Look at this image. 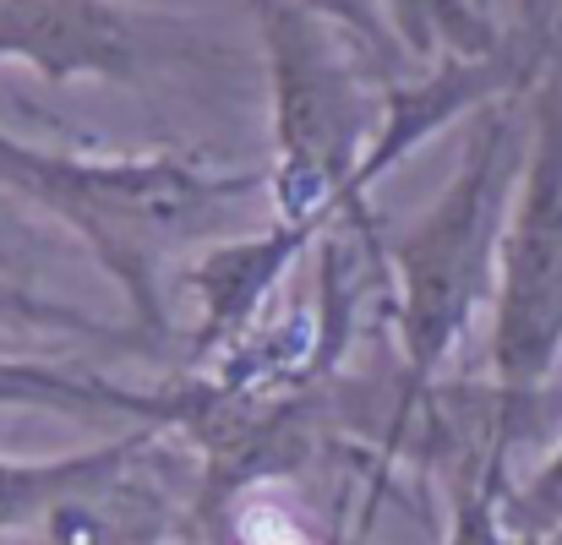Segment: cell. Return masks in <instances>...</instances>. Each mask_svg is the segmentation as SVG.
<instances>
[{"instance_id":"cell-1","label":"cell","mask_w":562,"mask_h":545,"mask_svg":"<svg viewBox=\"0 0 562 545\" xmlns=\"http://www.w3.org/2000/svg\"><path fill=\"white\" fill-rule=\"evenodd\" d=\"M0 196L82 240L148 333L170 328L165 279L224 235V218L268 196V170H218L187 154H66L0 126Z\"/></svg>"},{"instance_id":"cell-2","label":"cell","mask_w":562,"mask_h":545,"mask_svg":"<svg viewBox=\"0 0 562 545\" xmlns=\"http://www.w3.org/2000/svg\"><path fill=\"white\" fill-rule=\"evenodd\" d=\"M530 121L519 126L514 99L486 104L470 121L453 181L442 185L393 240V333L404 365V404L426 398L481 311H492L497 251L525 175Z\"/></svg>"},{"instance_id":"cell-3","label":"cell","mask_w":562,"mask_h":545,"mask_svg":"<svg viewBox=\"0 0 562 545\" xmlns=\"http://www.w3.org/2000/svg\"><path fill=\"white\" fill-rule=\"evenodd\" d=\"M268 71L273 159L268 202L279 224L328 235L361 213V159L372 148L382 93L367 88V60L312 0H246Z\"/></svg>"},{"instance_id":"cell-4","label":"cell","mask_w":562,"mask_h":545,"mask_svg":"<svg viewBox=\"0 0 562 545\" xmlns=\"http://www.w3.org/2000/svg\"><path fill=\"white\" fill-rule=\"evenodd\" d=\"M562 361V66L530 88V148L492 289V436L497 458L536 431Z\"/></svg>"},{"instance_id":"cell-5","label":"cell","mask_w":562,"mask_h":545,"mask_svg":"<svg viewBox=\"0 0 562 545\" xmlns=\"http://www.w3.org/2000/svg\"><path fill=\"white\" fill-rule=\"evenodd\" d=\"M207 44L191 16L137 0H0V66H27L44 82L137 88L207 60Z\"/></svg>"},{"instance_id":"cell-6","label":"cell","mask_w":562,"mask_h":545,"mask_svg":"<svg viewBox=\"0 0 562 545\" xmlns=\"http://www.w3.org/2000/svg\"><path fill=\"white\" fill-rule=\"evenodd\" d=\"M367 60L382 82H404L442 60L497 55L514 33H503L486 0H312Z\"/></svg>"},{"instance_id":"cell-7","label":"cell","mask_w":562,"mask_h":545,"mask_svg":"<svg viewBox=\"0 0 562 545\" xmlns=\"http://www.w3.org/2000/svg\"><path fill=\"white\" fill-rule=\"evenodd\" d=\"M154 442V425H132L110 442L77 447V453H55V458H0V535L27 530L44 513H60L77 497L104 491L110 480H121V469Z\"/></svg>"},{"instance_id":"cell-8","label":"cell","mask_w":562,"mask_h":545,"mask_svg":"<svg viewBox=\"0 0 562 545\" xmlns=\"http://www.w3.org/2000/svg\"><path fill=\"white\" fill-rule=\"evenodd\" d=\"M0 409H49V415H71V420H137V425H176L187 415V404L176 393H132L115 387L104 376H77L60 365L11 355L0 365Z\"/></svg>"},{"instance_id":"cell-9","label":"cell","mask_w":562,"mask_h":545,"mask_svg":"<svg viewBox=\"0 0 562 545\" xmlns=\"http://www.w3.org/2000/svg\"><path fill=\"white\" fill-rule=\"evenodd\" d=\"M0 328H27V333H60V339H93V344H132L137 328H115L82 306H66L55 295H38L16 279H0Z\"/></svg>"},{"instance_id":"cell-10","label":"cell","mask_w":562,"mask_h":545,"mask_svg":"<svg viewBox=\"0 0 562 545\" xmlns=\"http://www.w3.org/2000/svg\"><path fill=\"white\" fill-rule=\"evenodd\" d=\"M508 458H497L492 447L481 453V469L459 486V502H453V524L442 545H525L508 519H503V497H508Z\"/></svg>"},{"instance_id":"cell-11","label":"cell","mask_w":562,"mask_h":545,"mask_svg":"<svg viewBox=\"0 0 562 545\" xmlns=\"http://www.w3.org/2000/svg\"><path fill=\"white\" fill-rule=\"evenodd\" d=\"M503 519H508V530L525 545H536L541 535H552L562 524V431H558V442H552V453H547L525 480L508 486Z\"/></svg>"},{"instance_id":"cell-12","label":"cell","mask_w":562,"mask_h":545,"mask_svg":"<svg viewBox=\"0 0 562 545\" xmlns=\"http://www.w3.org/2000/svg\"><path fill=\"white\" fill-rule=\"evenodd\" d=\"M22 213H27V207H16L11 196H0V279H11L16 268H27V262L38 257V246H44L38 229H33ZM16 284H22V279H16Z\"/></svg>"},{"instance_id":"cell-13","label":"cell","mask_w":562,"mask_h":545,"mask_svg":"<svg viewBox=\"0 0 562 545\" xmlns=\"http://www.w3.org/2000/svg\"><path fill=\"white\" fill-rule=\"evenodd\" d=\"M519 16H525V27L519 33H530V38H541V44H558V11H552V0H519Z\"/></svg>"},{"instance_id":"cell-14","label":"cell","mask_w":562,"mask_h":545,"mask_svg":"<svg viewBox=\"0 0 562 545\" xmlns=\"http://www.w3.org/2000/svg\"><path fill=\"white\" fill-rule=\"evenodd\" d=\"M536 545H562V524H558V530H552V535H541V541H536Z\"/></svg>"},{"instance_id":"cell-15","label":"cell","mask_w":562,"mask_h":545,"mask_svg":"<svg viewBox=\"0 0 562 545\" xmlns=\"http://www.w3.org/2000/svg\"><path fill=\"white\" fill-rule=\"evenodd\" d=\"M5 361H11V355H0V365H5Z\"/></svg>"},{"instance_id":"cell-16","label":"cell","mask_w":562,"mask_h":545,"mask_svg":"<svg viewBox=\"0 0 562 545\" xmlns=\"http://www.w3.org/2000/svg\"><path fill=\"white\" fill-rule=\"evenodd\" d=\"M558 27H562V11H558Z\"/></svg>"}]
</instances>
